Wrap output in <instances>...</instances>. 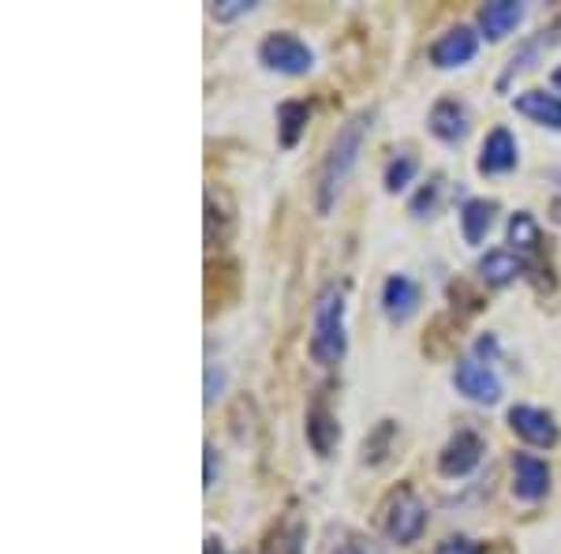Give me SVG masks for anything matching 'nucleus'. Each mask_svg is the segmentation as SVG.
<instances>
[{"label":"nucleus","instance_id":"f257e3e1","mask_svg":"<svg viewBox=\"0 0 561 554\" xmlns=\"http://www.w3.org/2000/svg\"><path fill=\"white\" fill-rule=\"evenodd\" d=\"M371 124H374V109H360V113L348 116L341 128L334 131L319 169H314V210H319V214H329V210L337 206L348 176H352L356 162H360L363 142L371 136Z\"/></svg>","mask_w":561,"mask_h":554},{"label":"nucleus","instance_id":"f03ea898","mask_svg":"<svg viewBox=\"0 0 561 554\" xmlns=\"http://www.w3.org/2000/svg\"><path fill=\"white\" fill-rule=\"evenodd\" d=\"M345 289L337 281H326L314 292L311 304V360L322 367H337L345 360Z\"/></svg>","mask_w":561,"mask_h":554},{"label":"nucleus","instance_id":"7ed1b4c3","mask_svg":"<svg viewBox=\"0 0 561 554\" xmlns=\"http://www.w3.org/2000/svg\"><path fill=\"white\" fill-rule=\"evenodd\" d=\"M423 528H427V506H423V499L412 487H401V491L386 502V509H382V532H386L389 543L408 547V543L420 540Z\"/></svg>","mask_w":561,"mask_h":554},{"label":"nucleus","instance_id":"20e7f679","mask_svg":"<svg viewBox=\"0 0 561 554\" xmlns=\"http://www.w3.org/2000/svg\"><path fill=\"white\" fill-rule=\"evenodd\" d=\"M259 64L277 75H308L314 68V49L300 35L274 30L259 41Z\"/></svg>","mask_w":561,"mask_h":554},{"label":"nucleus","instance_id":"39448f33","mask_svg":"<svg viewBox=\"0 0 561 554\" xmlns=\"http://www.w3.org/2000/svg\"><path fill=\"white\" fill-rule=\"evenodd\" d=\"M453 386L461 398L475 401V405H498L501 401V379L475 356H464L453 364Z\"/></svg>","mask_w":561,"mask_h":554},{"label":"nucleus","instance_id":"423d86ee","mask_svg":"<svg viewBox=\"0 0 561 554\" xmlns=\"http://www.w3.org/2000/svg\"><path fill=\"white\" fill-rule=\"evenodd\" d=\"M506 424L516 439H524L528 446H539V450H550L558 446L561 439V427L558 419L547 413V408H535V405H513L506 413Z\"/></svg>","mask_w":561,"mask_h":554},{"label":"nucleus","instance_id":"0eeeda50","mask_svg":"<svg viewBox=\"0 0 561 554\" xmlns=\"http://www.w3.org/2000/svg\"><path fill=\"white\" fill-rule=\"evenodd\" d=\"M483 453H487V446H483V439L472 431V427H461V431L453 435V439L441 446L438 453V473L446 476V480H461V476L475 473L483 461Z\"/></svg>","mask_w":561,"mask_h":554},{"label":"nucleus","instance_id":"6e6552de","mask_svg":"<svg viewBox=\"0 0 561 554\" xmlns=\"http://www.w3.org/2000/svg\"><path fill=\"white\" fill-rule=\"evenodd\" d=\"M475 53H479V35H475L472 27H464V23H457V27H449L446 35L435 38V46H431V64H435L438 72H453V68L472 64Z\"/></svg>","mask_w":561,"mask_h":554},{"label":"nucleus","instance_id":"1a4fd4ad","mask_svg":"<svg viewBox=\"0 0 561 554\" xmlns=\"http://www.w3.org/2000/svg\"><path fill=\"white\" fill-rule=\"evenodd\" d=\"M521 162V147H516L513 131L509 128H490L487 139L479 147V158H475V169L479 176H506L516 169Z\"/></svg>","mask_w":561,"mask_h":554},{"label":"nucleus","instance_id":"9d476101","mask_svg":"<svg viewBox=\"0 0 561 554\" xmlns=\"http://www.w3.org/2000/svg\"><path fill=\"white\" fill-rule=\"evenodd\" d=\"M420 304H423V292L412 277L389 274L386 281H382V315H386L394 326H404L408 318L420 312Z\"/></svg>","mask_w":561,"mask_h":554},{"label":"nucleus","instance_id":"9b49d317","mask_svg":"<svg viewBox=\"0 0 561 554\" xmlns=\"http://www.w3.org/2000/svg\"><path fill=\"white\" fill-rule=\"evenodd\" d=\"M427 128L431 136L446 147H457V142L467 139V128H472V116H467V105L461 98H438L431 105V116H427Z\"/></svg>","mask_w":561,"mask_h":554},{"label":"nucleus","instance_id":"f8f14e48","mask_svg":"<svg viewBox=\"0 0 561 554\" xmlns=\"http://www.w3.org/2000/svg\"><path fill=\"white\" fill-rule=\"evenodd\" d=\"M475 274H479V281L487 285V289H506L516 277H528V259L516 255L513 248H490L487 255L479 259Z\"/></svg>","mask_w":561,"mask_h":554},{"label":"nucleus","instance_id":"ddd939ff","mask_svg":"<svg viewBox=\"0 0 561 554\" xmlns=\"http://www.w3.org/2000/svg\"><path fill=\"white\" fill-rule=\"evenodd\" d=\"M528 15V4L521 0H490L475 12V23H479V38L487 41H501L506 35H513L521 27V20Z\"/></svg>","mask_w":561,"mask_h":554},{"label":"nucleus","instance_id":"4468645a","mask_svg":"<svg viewBox=\"0 0 561 554\" xmlns=\"http://www.w3.org/2000/svg\"><path fill=\"white\" fill-rule=\"evenodd\" d=\"M550 491V468L535 453H513V494L521 502H539Z\"/></svg>","mask_w":561,"mask_h":554},{"label":"nucleus","instance_id":"2eb2a0df","mask_svg":"<svg viewBox=\"0 0 561 554\" xmlns=\"http://www.w3.org/2000/svg\"><path fill=\"white\" fill-rule=\"evenodd\" d=\"M308 442L319 457H329L341 442V424H337V413L326 405V398H314V405L308 408Z\"/></svg>","mask_w":561,"mask_h":554},{"label":"nucleus","instance_id":"dca6fc26","mask_svg":"<svg viewBox=\"0 0 561 554\" xmlns=\"http://www.w3.org/2000/svg\"><path fill=\"white\" fill-rule=\"evenodd\" d=\"M513 109L521 116H528L532 124L547 131H561V98L547 95V90H524V95L513 98Z\"/></svg>","mask_w":561,"mask_h":554},{"label":"nucleus","instance_id":"f3484780","mask_svg":"<svg viewBox=\"0 0 561 554\" xmlns=\"http://www.w3.org/2000/svg\"><path fill=\"white\" fill-rule=\"evenodd\" d=\"M498 222V203L495 199H467L461 206V232H464V243H483L487 232L495 229Z\"/></svg>","mask_w":561,"mask_h":554},{"label":"nucleus","instance_id":"a211bd4d","mask_svg":"<svg viewBox=\"0 0 561 554\" xmlns=\"http://www.w3.org/2000/svg\"><path fill=\"white\" fill-rule=\"evenodd\" d=\"M311 121V105L308 102H296V98H288V102L277 105V142L285 150H292L296 142H300L303 128H308Z\"/></svg>","mask_w":561,"mask_h":554},{"label":"nucleus","instance_id":"6ab92c4d","mask_svg":"<svg viewBox=\"0 0 561 554\" xmlns=\"http://www.w3.org/2000/svg\"><path fill=\"white\" fill-rule=\"evenodd\" d=\"M509 243H513L516 255H539L543 251V229L539 222L528 214V210H516L513 217H509Z\"/></svg>","mask_w":561,"mask_h":554},{"label":"nucleus","instance_id":"aec40b11","mask_svg":"<svg viewBox=\"0 0 561 554\" xmlns=\"http://www.w3.org/2000/svg\"><path fill=\"white\" fill-rule=\"evenodd\" d=\"M394 450H397V419H382L367 439H363V461L367 465H382Z\"/></svg>","mask_w":561,"mask_h":554},{"label":"nucleus","instance_id":"412c9836","mask_svg":"<svg viewBox=\"0 0 561 554\" xmlns=\"http://www.w3.org/2000/svg\"><path fill=\"white\" fill-rule=\"evenodd\" d=\"M415 173H420V162H415V154H408V150H401V154H394V158L386 162L382 184H386L389 196H397V191H404L408 184L415 180Z\"/></svg>","mask_w":561,"mask_h":554},{"label":"nucleus","instance_id":"4be33fe9","mask_svg":"<svg viewBox=\"0 0 561 554\" xmlns=\"http://www.w3.org/2000/svg\"><path fill=\"white\" fill-rule=\"evenodd\" d=\"M441 191H446V176L441 173H431V180L408 199V214L412 217H435L438 206H441Z\"/></svg>","mask_w":561,"mask_h":554},{"label":"nucleus","instance_id":"5701e85b","mask_svg":"<svg viewBox=\"0 0 561 554\" xmlns=\"http://www.w3.org/2000/svg\"><path fill=\"white\" fill-rule=\"evenodd\" d=\"M228 229H233L228 214L217 206L214 196H207V248H221L228 240Z\"/></svg>","mask_w":561,"mask_h":554},{"label":"nucleus","instance_id":"b1692460","mask_svg":"<svg viewBox=\"0 0 561 554\" xmlns=\"http://www.w3.org/2000/svg\"><path fill=\"white\" fill-rule=\"evenodd\" d=\"M446 326H449V318H446V315L431 323V333H427V338H423V352H427V356H449V352H453V345H457V333H446Z\"/></svg>","mask_w":561,"mask_h":554},{"label":"nucleus","instance_id":"393cba45","mask_svg":"<svg viewBox=\"0 0 561 554\" xmlns=\"http://www.w3.org/2000/svg\"><path fill=\"white\" fill-rule=\"evenodd\" d=\"M254 8H259L254 0H214V4H210V20L233 23V20H244V15H251Z\"/></svg>","mask_w":561,"mask_h":554},{"label":"nucleus","instance_id":"a878e982","mask_svg":"<svg viewBox=\"0 0 561 554\" xmlns=\"http://www.w3.org/2000/svg\"><path fill=\"white\" fill-rule=\"evenodd\" d=\"M435 554H483V547L475 540H467V536H446L435 547Z\"/></svg>","mask_w":561,"mask_h":554},{"label":"nucleus","instance_id":"bb28decb","mask_svg":"<svg viewBox=\"0 0 561 554\" xmlns=\"http://www.w3.org/2000/svg\"><path fill=\"white\" fill-rule=\"evenodd\" d=\"M202 453H207V473H202V487H214L217 483V468H221V461H217V446L214 442H207V446H202Z\"/></svg>","mask_w":561,"mask_h":554},{"label":"nucleus","instance_id":"cd10ccee","mask_svg":"<svg viewBox=\"0 0 561 554\" xmlns=\"http://www.w3.org/2000/svg\"><path fill=\"white\" fill-rule=\"evenodd\" d=\"M221 386H225V375L217 372V367H207V405H214V401L221 398Z\"/></svg>","mask_w":561,"mask_h":554},{"label":"nucleus","instance_id":"c85d7f7f","mask_svg":"<svg viewBox=\"0 0 561 554\" xmlns=\"http://www.w3.org/2000/svg\"><path fill=\"white\" fill-rule=\"evenodd\" d=\"M334 554H374V547H371V543H363V540H348Z\"/></svg>","mask_w":561,"mask_h":554},{"label":"nucleus","instance_id":"c756f323","mask_svg":"<svg viewBox=\"0 0 561 554\" xmlns=\"http://www.w3.org/2000/svg\"><path fill=\"white\" fill-rule=\"evenodd\" d=\"M475 352H479V356H495V352H498V338H495V333H487V338H479V341H475Z\"/></svg>","mask_w":561,"mask_h":554},{"label":"nucleus","instance_id":"7c9ffc66","mask_svg":"<svg viewBox=\"0 0 561 554\" xmlns=\"http://www.w3.org/2000/svg\"><path fill=\"white\" fill-rule=\"evenodd\" d=\"M202 554H228V551H225V543H221L217 536H207V551H202Z\"/></svg>","mask_w":561,"mask_h":554},{"label":"nucleus","instance_id":"2f4dec72","mask_svg":"<svg viewBox=\"0 0 561 554\" xmlns=\"http://www.w3.org/2000/svg\"><path fill=\"white\" fill-rule=\"evenodd\" d=\"M550 217L561 225V191H558V199H554V206H550Z\"/></svg>","mask_w":561,"mask_h":554},{"label":"nucleus","instance_id":"473e14b6","mask_svg":"<svg viewBox=\"0 0 561 554\" xmlns=\"http://www.w3.org/2000/svg\"><path fill=\"white\" fill-rule=\"evenodd\" d=\"M550 83H554V90H561V64H558L554 72H550Z\"/></svg>","mask_w":561,"mask_h":554}]
</instances>
